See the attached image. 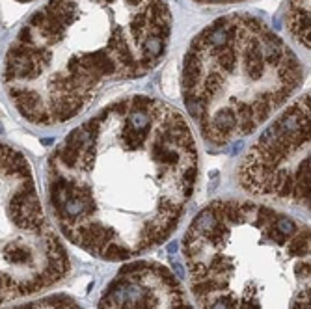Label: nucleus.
Wrapping results in <instances>:
<instances>
[{"instance_id": "39448f33", "label": "nucleus", "mask_w": 311, "mask_h": 309, "mask_svg": "<svg viewBox=\"0 0 311 309\" xmlns=\"http://www.w3.org/2000/svg\"><path fill=\"white\" fill-rule=\"evenodd\" d=\"M69 268L43 214L28 158L0 138V304L54 285Z\"/></svg>"}, {"instance_id": "f257e3e1", "label": "nucleus", "mask_w": 311, "mask_h": 309, "mask_svg": "<svg viewBox=\"0 0 311 309\" xmlns=\"http://www.w3.org/2000/svg\"><path fill=\"white\" fill-rule=\"evenodd\" d=\"M196 181L198 148L186 120L142 95L73 129L47 160V194L62 233L106 261L162 244Z\"/></svg>"}, {"instance_id": "7ed1b4c3", "label": "nucleus", "mask_w": 311, "mask_h": 309, "mask_svg": "<svg viewBox=\"0 0 311 309\" xmlns=\"http://www.w3.org/2000/svg\"><path fill=\"white\" fill-rule=\"evenodd\" d=\"M183 253L201 309H310V227L267 205L212 201Z\"/></svg>"}, {"instance_id": "f03ea898", "label": "nucleus", "mask_w": 311, "mask_h": 309, "mask_svg": "<svg viewBox=\"0 0 311 309\" xmlns=\"http://www.w3.org/2000/svg\"><path fill=\"white\" fill-rule=\"evenodd\" d=\"M170 28L164 0H49L9 45L4 90L28 123L62 125L110 82L148 75Z\"/></svg>"}, {"instance_id": "0eeeda50", "label": "nucleus", "mask_w": 311, "mask_h": 309, "mask_svg": "<svg viewBox=\"0 0 311 309\" xmlns=\"http://www.w3.org/2000/svg\"><path fill=\"white\" fill-rule=\"evenodd\" d=\"M289 28L298 41L310 49V0H291Z\"/></svg>"}, {"instance_id": "20e7f679", "label": "nucleus", "mask_w": 311, "mask_h": 309, "mask_svg": "<svg viewBox=\"0 0 311 309\" xmlns=\"http://www.w3.org/2000/svg\"><path fill=\"white\" fill-rule=\"evenodd\" d=\"M302 77L295 52L265 22L229 15L190 43L181 88L201 138L222 149L259 129L297 92Z\"/></svg>"}, {"instance_id": "6e6552de", "label": "nucleus", "mask_w": 311, "mask_h": 309, "mask_svg": "<svg viewBox=\"0 0 311 309\" xmlns=\"http://www.w3.org/2000/svg\"><path fill=\"white\" fill-rule=\"evenodd\" d=\"M19 2H32V0H19Z\"/></svg>"}, {"instance_id": "423d86ee", "label": "nucleus", "mask_w": 311, "mask_h": 309, "mask_svg": "<svg viewBox=\"0 0 311 309\" xmlns=\"http://www.w3.org/2000/svg\"><path fill=\"white\" fill-rule=\"evenodd\" d=\"M237 181L255 197L310 205V95L298 97L263 131L242 158Z\"/></svg>"}]
</instances>
